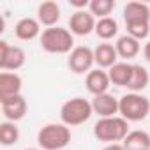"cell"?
<instances>
[{
  "mask_svg": "<svg viewBox=\"0 0 150 150\" xmlns=\"http://www.w3.org/2000/svg\"><path fill=\"white\" fill-rule=\"evenodd\" d=\"M39 42L44 51L55 53V55L71 53L74 50V35L71 34V30L62 28V27H51V28L42 30Z\"/></svg>",
  "mask_w": 150,
  "mask_h": 150,
  "instance_id": "cell-1",
  "label": "cell"
},
{
  "mask_svg": "<svg viewBox=\"0 0 150 150\" xmlns=\"http://www.w3.org/2000/svg\"><path fill=\"white\" fill-rule=\"evenodd\" d=\"M127 134H129V122L118 115L110 118H99L94 125V136L108 145L124 141Z\"/></svg>",
  "mask_w": 150,
  "mask_h": 150,
  "instance_id": "cell-2",
  "label": "cell"
},
{
  "mask_svg": "<svg viewBox=\"0 0 150 150\" xmlns=\"http://www.w3.org/2000/svg\"><path fill=\"white\" fill-rule=\"evenodd\" d=\"M118 113L127 122L145 120L150 113V99L143 94L129 92L118 99Z\"/></svg>",
  "mask_w": 150,
  "mask_h": 150,
  "instance_id": "cell-3",
  "label": "cell"
},
{
  "mask_svg": "<svg viewBox=\"0 0 150 150\" xmlns=\"http://www.w3.org/2000/svg\"><path fill=\"white\" fill-rule=\"evenodd\" d=\"M71 141V129L65 124H46L37 132V143L42 150H64Z\"/></svg>",
  "mask_w": 150,
  "mask_h": 150,
  "instance_id": "cell-4",
  "label": "cell"
},
{
  "mask_svg": "<svg viewBox=\"0 0 150 150\" xmlns=\"http://www.w3.org/2000/svg\"><path fill=\"white\" fill-rule=\"evenodd\" d=\"M92 113H94L92 103H88L83 97H72V99H69V101H65L62 104V108H60V120L67 127H74V125L85 124L92 117Z\"/></svg>",
  "mask_w": 150,
  "mask_h": 150,
  "instance_id": "cell-5",
  "label": "cell"
},
{
  "mask_svg": "<svg viewBox=\"0 0 150 150\" xmlns=\"http://www.w3.org/2000/svg\"><path fill=\"white\" fill-rule=\"evenodd\" d=\"M27 55L23 48L20 46H11L7 41H0V69L2 71H18L20 67L25 65Z\"/></svg>",
  "mask_w": 150,
  "mask_h": 150,
  "instance_id": "cell-6",
  "label": "cell"
},
{
  "mask_svg": "<svg viewBox=\"0 0 150 150\" xmlns=\"http://www.w3.org/2000/svg\"><path fill=\"white\" fill-rule=\"evenodd\" d=\"M94 64H96L94 50H90L88 46H76L67 58V65L74 74H85V72L88 74Z\"/></svg>",
  "mask_w": 150,
  "mask_h": 150,
  "instance_id": "cell-7",
  "label": "cell"
},
{
  "mask_svg": "<svg viewBox=\"0 0 150 150\" xmlns=\"http://www.w3.org/2000/svg\"><path fill=\"white\" fill-rule=\"evenodd\" d=\"M96 18L90 11H74L69 18V28L72 35H88L96 32Z\"/></svg>",
  "mask_w": 150,
  "mask_h": 150,
  "instance_id": "cell-8",
  "label": "cell"
},
{
  "mask_svg": "<svg viewBox=\"0 0 150 150\" xmlns=\"http://www.w3.org/2000/svg\"><path fill=\"white\" fill-rule=\"evenodd\" d=\"M0 106H2V115L6 117V120L14 122V124H16L18 120H21V118L27 115V110H28L27 99H25L21 94L0 101Z\"/></svg>",
  "mask_w": 150,
  "mask_h": 150,
  "instance_id": "cell-9",
  "label": "cell"
},
{
  "mask_svg": "<svg viewBox=\"0 0 150 150\" xmlns=\"http://www.w3.org/2000/svg\"><path fill=\"white\" fill-rule=\"evenodd\" d=\"M21 87H23V80H21L20 74L7 72V71L0 72V101H4L7 97L20 96Z\"/></svg>",
  "mask_w": 150,
  "mask_h": 150,
  "instance_id": "cell-10",
  "label": "cell"
},
{
  "mask_svg": "<svg viewBox=\"0 0 150 150\" xmlns=\"http://www.w3.org/2000/svg\"><path fill=\"white\" fill-rule=\"evenodd\" d=\"M92 110L101 118L117 117V113H118V99L113 97L108 92L101 94V96H94V99H92Z\"/></svg>",
  "mask_w": 150,
  "mask_h": 150,
  "instance_id": "cell-11",
  "label": "cell"
},
{
  "mask_svg": "<svg viewBox=\"0 0 150 150\" xmlns=\"http://www.w3.org/2000/svg\"><path fill=\"white\" fill-rule=\"evenodd\" d=\"M85 85H87V90L94 96H101V94H106L111 81H110V76H108V72L103 71V69H92L88 74H87V78H85Z\"/></svg>",
  "mask_w": 150,
  "mask_h": 150,
  "instance_id": "cell-12",
  "label": "cell"
},
{
  "mask_svg": "<svg viewBox=\"0 0 150 150\" xmlns=\"http://www.w3.org/2000/svg\"><path fill=\"white\" fill-rule=\"evenodd\" d=\"M60 20V6L53 0H48V2H42L37 7V21L48 28L57 27Z\"/></svg>",
  "mask_w": 150,
  "mask_h": 150,
  "instance_id": "cell-13",
  "label": "cell"
},
{
  "mask_svg": "<svg viewBox=\"0 0 150 150\" xmlns=\"http://www.w3.org/2000/svg\"><path fill=\"white\" fill-rule=\"evenodd\" d=\"M14 35L20 41H32L41 37V23L35 18H21L14 27Z\"/></svg>",
  "mask_w": 150,
  "mask_h": 150,
  "instance_id": "cell-14",
  "label": "cell"
},
{
  "mask_svg": "<svg viewBox=\"0 0 150 150\" xmlns=\"http://www.w3.org/2000/svg\"><path fill=\"white\" fill-rule=\"evenodd\" d=\"M124 21L125 23H138V21H150V7L145 2H127L124 7Z\"/></svg>",
  "mask_w": 150,
  "mask_h": 150,
  "instance_id": "cell-15",
  "label": "cell"
},
{
  "mask_svg": "<svg viewBox=\"0 0 150 150\" xmlns=\"http://www.w3.org/2000/svg\"><path fill=\"white\" fill-rule=\"evenodd\" d=\"M94 57H96V64L99 65V69H110L117 64L118 53L117 48L110 42H101L96 50H94Z\"/></svg>",
  "mask_w": 150,
  "mask_h": 150,
  "instance_id": "cell-16",
  "label": "cell"
},
{
  "mask_svg": "<svg viewBox=\"0 0 150 150\" xmlns=\"http://www.w3.org/2000/svg\"><path fill=\"white\" fill-rule=\"evenodd\" d=\"M110 81L117 87H127L132 76V64L127 62H117L113 67L108 69Z\"/></svg>",
  "mask_w": 150,
  "mask_h": 150,
  "instance_id": "cell-17",
  "label": "cell"
},
{
  "mask_svg": "<svg viewBox=\"0 0 150 150\" xmlns=\"http://www.w3.org/2000/svg\"><path fill=\"white\" fill-rule=\"evenodd\" d=\"M115 48H117L118 57L124 58V60H131V58H134V57L139 53V50H141L139 41L134 39V37H131L129 34L120 35V37L117 39V42H115Z\"/></svg>",
  "mask_w": 150,
  "mask_h": 150,
  "instance_id": "cell-18",
  "label": "cell"
},
{
  "mask_svg": "<svg viewBox=\"0 0 150 150\" xmlns=\"http://www.w3.org/2000/svg\"><path fill=\"white\" fill-rule=\"evenodd\" d=\"M122 146L124 150H150V134L141 129L129 131V134L122 141Z\"/></svg>",
  "mask_w": 150,
  "mask_h": 150,
  "instance_id": "cell-19",
  "label": "cell"
},
{
  "mask_svg": "<svg viewBox=\"0 0 150 150\" xmlns=\"http://www.w3.org/2000/svg\"><path fill=\"white\" fill-rule=\"evenodd\" d=\"M148 81H150V76H148V71L139 65V64H134L132 65V76H131V81L127 85V88L131 92H136V94H141V90H145L148 87Z\"/></svg>",
  "mask_w": 150,
  "mask_h": 150,
  "instance_id": "cell-20",
  "label": "cell"
},
{
  "mask_svg": "<svg viewBox=\"0 0 150 150\" xmlns=\"http://www.w3.org/2000/svg\"><path fill=\"white\" fill-rule=\"evenodd\" d=\"M96 34L103 41L113 39L118 34V23H117V20L111 18V16L103 18V20H97V23H96Z\"/></svg>",
  "mask_w": 150,
  "mask_h": 150,
  "instance_id": "cell-21",
  "label": "cell"
},
{
  "mask_svg": "<svg viewBox=\"0 0 150 150\" xmlns=\"http://www.w3.org/2000/svg\"><path fill=\"white\" fill-rule=\"evenodd\" d=\"M18 139H20V129L16 127L14 122L6 120L0 124V143L4 146H11L18 143Z\"/></svg>",
  "mask_w": 150,
  "mask_h": 150,
  "instance_id": "cell-22",
  "label": "cell"
},
{
  "mask_svg": "<svg viewBox=\"0 0 150 150\" xmlns=\"http://www.w3.org/2000/svg\"><path fill=\"white\" fill-rule=\"evenodd\" d=\"M115 9V0H90L88 11L92 13L94 18H108L111 14V11Z\"/></svg>",
  "mask_w": 150,
  "mask_h": 150,
  "instance_id": "cell-23",
  "label": "cell"
},
{
  "mask_svg": "<svg viewBox=\"0 0 150 150\" xmlns=\"http://www.w3.org/2000/svg\"><path fill=\"white\" fill-rule=\"evenodd\" d=\"M127 34L138 41L146 39L150 34V21H138V23H125Z\"/></svg>",
  "mask_w": 150,
  "mask_h": 150,
  "instance_id": "cell-24",
  "label": "cell"
},
{
  "mask_svg": "<svg viewBox=\"0 0 150 150\" xmlns=\"http://www.w3.org/2000/svg\"><path fill=\"white\" fill-rule=\"evenodd\" d=\"M103 150H124V146H122V143H110Z\"/></svg>",
  "mask_w": 150,
  "mask_h": 150,
  "instance_id": "cell-25",
  "label": "cell"
},
{
  "mask_svg": "<svg viewBox=\"0 0 150 150\" xmlns=\"http://www.w3.org/2000/svg\"><path fill=\"white\" fill-rule=\"evenodd\" d=\"M143 57L146 58V62H150V41L143 46Z\"/></svg>",
  "mask_w": 150,
  "mask_h": 150,
  "instance_id": "cell-26",
  "label": "cell"
},
{
  "mask_svg": "<svg viewBox=\"0 0 150 150\" xmlns=\"http://www.w3.org/2000/svg\"><path fill=\"white\" fill-rule=\"evenodd\" d=\"M25 150H39V148H25Z\"/></svg>",
  "mask_w": 150,
  "mask_h": 150,
  "instance_id": "cell-27",
  "label": "cell"
}]
</instances>
